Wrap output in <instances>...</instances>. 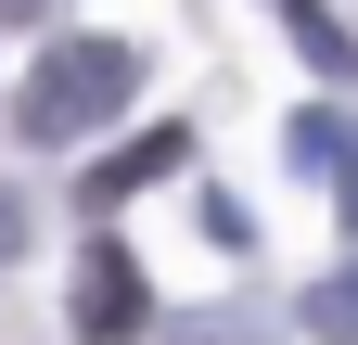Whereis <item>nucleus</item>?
<instances>
[{
	"label": "nucleus",
	"mask_w": 358,
	"mask_h": 345,
	"mask_svg": "<svg viewBox=\"0 0 358 345\" xmlns=\"http://www.w3.org/2000/svg\"><path fill=\"white\" fill-rule=\"evenodd\" d=\"M128 103H141V52L128 38H64V52H38L26 77V141H90V128H115Z\"/></svg>",
	"instance_id": "1"
},
{
	"label": "nucleus",
	"mask_w": 358,
	"mask_h": 345,
	"mask_svg": "<svg viewBox=\"0 0 358 345\" xmlns=\"http://www.w3.org/2000/svg\"><path fill=\"white\" fill-rule=\"evenodd\" d=\"M141 320H154V307H141L128 243H90V256H77V332H90V345H141Z\"/></svg>",
	"instance_id": "2"
},
{
	"label": "nucleus",
	"mask_w": 358,
	"mask_h": 345,
	"mask_svg": "<svg viewBox=\"0 0 358 345\" xmlns=\"http://www.w3.org/2000/svg\"><path fill=\"white\" fill-rule=\"evenodd\" d=\"M179 166H192V128H141V141L90 179V205H115V192H141V179H179Z\"/></svg>",
	"instance_id": "3"
},
{
	"label": "nucleus",
	"mask_w": 358,
	"mask_h": 345,
	"mask_svg": "<svg viewBox=\"0 0 358 345\" xmlns=\"http://www.w3.org/2000/svg\"><path fill=\"white\" fill-rule=\"evenodd\" d=\"M282 154H294V179H333V166H358L345 115H294V128H282ZM333 192H345V179H333Z\"/></svg>",
	"instance_id": "4"
},
{
	"label": "nucleus",
	"mask_w": 358,
	"mask_h": 345,
	"mask_svg": "<svg viewBox=\"0 0 358 345\" xmlns=\"http://www.w3.org/2000/svg\"><path fill=\"white\" fill-rule=\"evenodd\" d=\"M307 332H320V345H358V256H345L333 281H307Z\"/></svg>",
	"instance_id": "5"
},
{
	"label": "nucleus",
	"mask_w": 358,
	"mask_h": 345,
	"mask_svg": "<svg viewBox=\"0 0 358 345\" xmlns=\"http://www.w3.org/2000/svg\"><path fill=\"white\" fill-rule=\"evenodd\" d=\"M166 345H256V320H231V307H205V320H166Z\"/></svg>",
	"instance_id": "6"
},
{
	"label": "nucleus",
	"mask_w": 358,
	"mask_h": 345,
	"mask_svg": "<svg viewBox=\"0 0 358 345\" xmlns=\"http://www.w3.org/2000/svg\"><path fill=\"white\" fill-rule=\"evenodd\" d=\"M13 243H26V205H13V192H0V256H13Z\"/></svg>",
	"instance_id": "7"
},
{
	"label": "nucleus",
	"mask_w": 358,
	"mask_h": 345,
	"mask_svg": "<svg viewBox=\"0 0 358 345\" xmlns=\"http://www.w3.org/2000/svg\"><path fill=\"white\" fill-rule=\"evenodd\" d=\"M345 218H358V166H345Z\"/></svg>",
	"instance_id": "8"
}]
</instances>
